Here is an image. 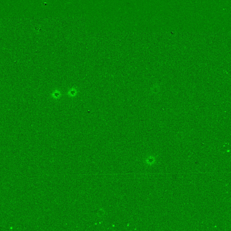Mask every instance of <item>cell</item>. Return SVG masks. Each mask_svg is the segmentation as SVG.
<instances>
[{"mask_svg":"<svg viewBox=\"0 0 231 231\" xmlns=\"http://www.w3.org/2000/svg\"><path fill=\"white\" fill-rule=\"evenodd\" d=\"M62 94L59 90L55 89L51 94V97L54 99H58L62 96Z\"/></svg>","mask_w":231,"mask_h":231,"instance_id":"1","label":"cell"},{"mask_svg":"<svg viewBox=\"0 0 231 231\" xmlns=\"http://www.w3.org/2000/svg\"><path fill=\"white\" fill-rule=\"evenodd\" d=\"M78 94V90L77 88H70L67 92V95L70 98H73L77 95Z\"/></svg>","mask_w":231,"mask_h":231,"instance_id":"2","label":"cell"}]
</instances>
